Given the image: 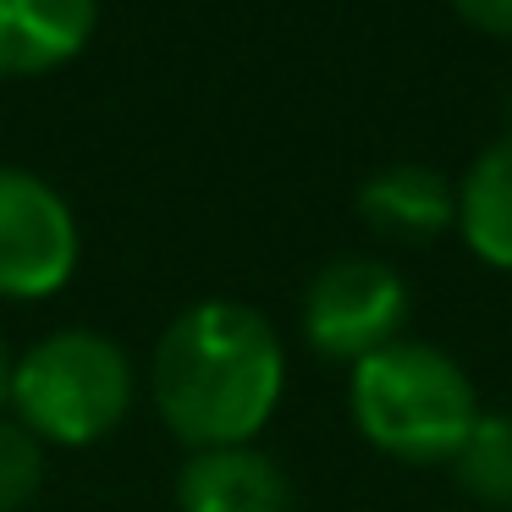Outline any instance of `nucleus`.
Listing matches in <instances>:
<instances>
[{
  "label": "nucleus",
  "mask_w": 512,
  "mask_h": 512,
  "mask_svg": "<svg viewBox=\"0 0 512 512\" xmlns=\"http://www.w3.org/2000/svg\"><path fill=\"white\" fill-rule=\"evenodd\" d=\"M149 391L166 430L193 452L254 446L287 391V353L259 309L210 298L166 325L149 364Z\"/></svg>",
  "instance_id": "nucleus-1"
},
{
  "label": "nucleus",
  "mask_w": 512,
  "mask_h": 512,
  "mask_svg": "<svg viewBox=\"0 0 512 512\" xmlns=\"http://www.w3.org/2000/svg\"><path fill=\"white\" fill-rule=\"evenodd\" d=\"M353 424L375 452L413 468H452L468 430L479 424V391L452 353L397 336L391 347L358 358L347 380Z\"/></svg>",
  "instance_id": "nucleus-2"
},
{
  "label": "nucleus",
  "mask_w": 512,
  "mask_h": 512,
  "mask_svg": "<svg viewBox=\"0 0 512 512\" xmlns=\"http://www.w3.org/2000/svg\"><path fill=\"white\" fill-rule=\"evenodd\" d=\"M17 424L39 441L89 446L111 435L133 408V364L100 331H56L12 364L6 386Z\"/></svg>",
  "instance_id": "nucleus-3"
},
{
  "label": "nucleus",
  "mask_w": 512,
  "mask_h": 512,
  "mask_svg": "<svg viewBox=\"0 0 512 512\" xmlns=\"http://www.w3.org/2000/svg\"><path fill=\"white\" fill-rule=\"evenodd\" d=\"M408 320V287L386 259L347 254L331 259L303 292V336L320 358L358 364L402 336Z\"/></svg>",
  "instance_id": "nucleus-4"
},
{
  "label": "nucleus",
  "mask_w": 512,
  "mask_h": 512,
  "mask_svg": "<svg viewBox=\"0 0 512 512\" xmlns=\"http://www.w3.org/2000/svg\"><path fill=\"white\" fill-rule=\"evenodd\" d=\"M78 270V221L45 177L0 166V298L34 303Z\"/></svg>",
  "instance_id": "nucleus-5"
},
{
  "label": "nucleus",
  "mask_w": 512,
  "mask_h": 512,
  "mask_svg": "<svg viewBox=\"0 0 512 512\" xmlns=\"http://www.w3.org/2000/svg\"><path fill=\"white\" fill-rule=\"evenodd\" d=\"M358 215L391 243H435L457 232V182L419 160H397L358 188Z\"/></svg>",
  "instance_id": "nucleus-6"
},
{
  "label": "nucleus",
  "mask_w": 512,
  "mask_h": 512,
  "mask_svg": "<svg viewBox=\"0 0 512 512\" xmlns=\"http://www.w3.org/2000/svg\"><path fill=\"white\" fill-rule=\"evenodd\" d=\"M100 0H0V78L56 72L94 39Z\"/></svg>",
  "instance_id": "nucleus-7"
},
{
  "label": "nucleus",
  "mask_w": 512,
  "mask_h": 512,
  "mask_svg": "<svg viewBox=\"0 0 512 512\" xmlns=\"http://www.w3.org/2000/svg\"><path fill=\"white\" fill-rule=\"evenodd\" d=\"M182 512H287L292 485L259 446H215L193 452L177 474Z\"/></svg>",
  "instance_id": "nucleus-8"
},
{
  "label": "nucleus",
  "mask_w": 512,
  "mask_h": 512,
  "mask_svg": "<svg viewBox=\"0 0 512 512\" xmlns=\"http://www.w3.org/2000/svg\"><path fill=\"white\" fill-rule=\"evenodd\" d=\"M457 237L479 265L512 276V133L479 149L457 182Z\"/></svg>",
  "instance_id": "nucleus-9"
},
{
  "label": "nucleus",
  "mask_w": 512,
  "mask_h": 512,
  "mask_svg": "<svg viewBox=\"0 0 512 512\" xmlns=\"http://www.w3.org/2000/svg\"><path fill=\"white\" fill-rule=\"evenodd\" d=\"M452 479L490 512H512V413H479L463 452L452 457Z\"/></svg>",
  "instance_id": "nucleus-10"
},
{
  "label": "nucleus",
  "mask_w": 512,
  "mask_h": 512,
  "mask_svg": "<svg viewBox=\"0 0 512 512\" xmlns=\"http://www.w3.org/2000/svg\"><path fill=\"white\" fill-rule=\"evenodd\" d=\"M45 485V446L17 419H0V512H23Z\"/></svg>",
  "instance_id": "nucleus-11"
},
{
  "label": "nucleus",
  "mask_w": 512,
  "mask_h": 512,
  "mask_svg": "<svg viewBox=\"0 0 512 512\" xmlns=\"http://www.w3.org/2000/svg\"><path fill=\"white\" fill-rule=\"evenodd\" d=\"M452 12L490 39H512V0H452Z\"/></svg>",
  "instance_id": "nucleus-12"
},
{
  "label": "nucleus",
  "mask_w": 512,
  "mask_h": 512,
  "mask_svg": "<svg viewBox=\"0 0 512 512\" xmlns=\"http://www.w3.org/2000/svg\"><path fill=\"white\" fill-rule=\"evenodd\" d=\"M6 386H12V364H6V342H0V402H6Z\"/></svg>",
  "instance_id": "nucleus-13"
}]
</instances>
